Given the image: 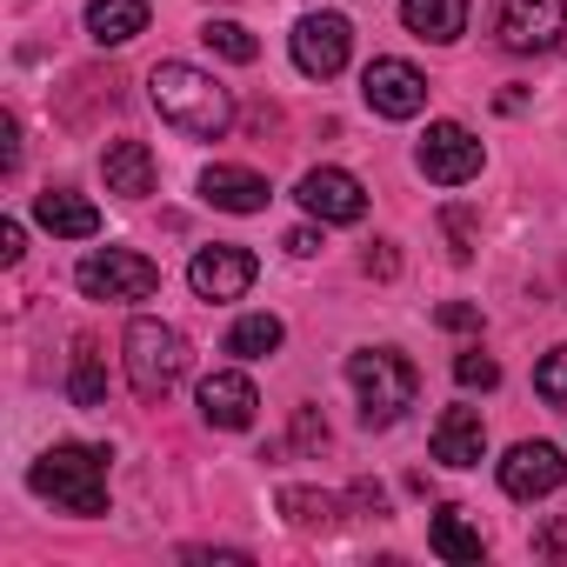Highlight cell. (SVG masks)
Instances as JSON below:
<instances>
[{"mask_svg": "<svg viewBox=\"0 0 567 567\" xmlns=\"http://www.w3.org/2000/svg\"><path fill=\"white\" fill-rule=\"evenodd\" d=\"M254 274H260V260H254L247 247L214 240V247H200V254L187 260V288H194L200 301H240V295L254 288Z\"/></svg>", "mask_w": 567, "mask_h": 567, "instance_id": "obj_9", "label": "cell"}, {"mask_svg": "<svg viewBox=\"0 0 567 567\" xmlns=\"http://www.w3.org/2000/svg\"><path fill=\"white\" fill-rule=\"evenodd\" d=\"M74 288L87 301H147L161 288V267L147 254H134V247H101V254H87L74 267Z\"/></svg>", "mask_w": 567, "mask_h": 567, "instance_id": "obj_5", "label": "cell"}, {"mask_svg": "<svg viewBox=\"0 0 567 567\" xmlns=\"http://www.w3.org/2000/svg\"><path fill=\"white\" fill-rule=\"evenodd\" d=\"M295 194H301V207H308L315 220H328V227H354V220L368 214V187H361L348 167H308Z\"/></svg>", "mask_w": 567, "mask_h": 567, "instance_id": "obj_11", "label": "cell"}, {"mask_svg": "<svg viewBox=\"0 0 567 567\" xmlns=\"http://www.w3.org/2000/svg\"><path fill=\"white\" fill-rule=\"evenodd\" d=\"M487 454V427H481V408H447L434 421V461L441 467H481Z\"/></svg>", "mask_w": 567, "mask_h": 567, "instance_id": "obj_14", "label": "cell"}, {"mask_svg": "<svg viewBox=\"0 0 567 567\" xmlns=\"http://www.w3.org/2000/svg\"><path fill=\"white\" fill-rule=\"evenodd\" d=\"M427 540H434V554H441V560H481V554H487L481 527H474L461 507H441V514H434V527H427Z\"/></svg>", "mask_w": 567, "mask_h": 567, "instance_id": "obj_20", "label": "cell"}, {"mask_svg": "<svg viewBox=\"0 0 567 567\" xmlns=\"http://www.w3.org/2000/svg\"><path fill=\"white\" fill-rule=\"evenodd\" d=\"M295 441L301 447H328V421H315V408H301L295 414Z\"/></svg>", "mask_w": 567, "mask_h": 567, "instance_id": "obj_30", "label": "cell"}, {"mask_svg": "<svg viewBox=\"0 0 567 567\" xmlns=\"http://www.w3.org/2000/svg\"><path fill=\"white\" fill-rule=\"evenodd\" d=\"M280 514H288V527L315 534V527H328L341 507H334V494H321V487H280Z\"/></svg>", "mask_w": 567, "mask_h": 567, "instance_id": "obj_23", "label": "cell"}, {"mask_svg": "<svg viewBox=\"0 0 567 567\" xmlns=\"http://www.w3.org/2000/svg\"><path fill=\"white\" fill-rule=\"evenodd\" d=\"M28 254V234H21V220H0V267H14Z\"/></svg>", "mask_w": 567, "mask_h": 567, "instance_id": "obj_29", "label": "cell"}, {"mask_svg": "<svg viewBox=\"0 0 567 567\" xmlns=\"http://www.w3.org/2000/svg\"><path fill=\"white\" fill-rule=\"evenodd\" d=\"M28 487L41 501H54L61 514H107V454L101 447H81V441H61L48 447L34 467H28Z\"/></svg>", "mask_w": 567, "mask_h": 567, "instance_id": "obj_2", "label": "cell"}, {"mask_svg": "<svg viewBox=\"0 0 567 567\" xmlns=\"http://www.w3.org/2000/svg\"><path fill=\"white\" fill-rule=\"evenodd\" d=\"M394 267H401V260H394V247H388V240H381V247H368V274L394 280Z\"/></svg>", "mask_w": 567, "mask_h": 567, "instance_id": "obj_33", "label": "cell"}, {"mask_svg": "<svg viewBox=\"0 0 567 567\" xmlns=\"http://www.w3.org/2000/svg\"><path fill=\"white\" fill-rule=\"evenodd\" d=\"M101 174H107V194L147 200V194H154V154H147V141H107Z\"/></svg>", "mask_w": 567, "mask_h": 567, "instance_id": "obj_15", "label": "cell"}, {"mask_svg": "<svg viewBox=\"0 0 567 567\" xmlns=\"http://www.w3.org/2000/svg\"><path fill=\"white\" fill-rule=\"evenodd\" d=\"M200 41H207V48H214L220 61H234V68L260 61V41H254V34H247L240 21H207V28H200Z\"/></svg>", "mask_w": 567, "mask_h": 567, "instance_id": "obj_24", "label": "cell"}, {"mask_svg": "<svg viewBox=\"0 0 567 567\" xmlns=\"http://www.w3.org/2000/svg\"><path fill=\"white\" fill-rule=\"evenodd\" d=\"M21 167V127H14V114H0V174H14Z\"/></svg>", "mask_w": 567, "mask_h": 567, "instance_id": "obj_27", "label": "cell"}, {"mask_svg": "<svg viewBox=\"0 0 567 567\" xmlns=\"http://www.w3.org/2000/svg\"><path fill=\"white\" fill-rule=\"evenodd\" d=\"M348 381H354V394H361V421H368V427H394V421L414 408V394H421L414 361L394 354V348H361V354H348Z\"/></svg>", "mask_w": 567, "mask_h": 567, "instance_id": "obj_3", "label": "cell"}, {"mask_svg": "<svg viewBox=\"0 0 567 567\" xmlns=\"http://www.w3.org/2000/svg\"><path fill=\"white\" fill-rule=\"evenodd\" d=\"M254 408H260V394H254V381H247V374L220 368V374H207V381H200V421H207V427L240 434V427H254Z\"/></svg>", "mask_w": 567, "mask_h": 567, "instance_id": "obj_13", "label": "cell"}, {"mask_svg": "<svg viewBox=\"0 0 567 567\" xmlns=\"http://www.w3.org/2000/svg\"><path fill=\"white\" fill-rule=\"evenodd\" d=\"M354 54V28L341 14H301L295 21V68L308 81H334Z\"/></svg>", "mask_w": 567, "mask_h": 567, "instance_id": "obj_10", "label": "cell"}, {"mask_svg": "<svg viewBox=\"0 0 567 567\" xmlns=\"http://www.w3.org/2000/svg\"><path fill=\"white\" fill-rule=\"evenodd\" d=\"M447 240H454V260H467V254H474V247H467V214H461V207L447 214Z\"/></svg>", "mask_w": 567, "mask_h": 567, "instance_id": "obj_32", "label": "cell"}, {"mask_svg": "<svg viewBox=\"0 0 567 567\" xmlns=\"http://www.w3.org/2000/svg\"><path fill=\"white\" fill-rule=\"evenodd\" d=\"M200 200L220 214H260L267 207V181L254 167H207L200 174Z\"/></svg>", "mask_w": 567, "mask_h": 567, "instance_id": "obj_16", "label": "cell"}, {"mask_svg": "<svg viewBox=\"0 0 567 567\" xmlns=\"http://www.w3.org/2000/svg\"><path fill=\"white\" fill-rule=\"evenodd\" d=\"M534 388H540V401H547V408H560V414H567V348H554V354L534 368Z\"/></svg>", "mask_w": 567, "mask_h": 567, "instance_id": "obj_25", "label": "cell"}, {"mask_svg": "<svg viewBox=\"0 0 567 567\" xmlns=\"http://www.w3.org/2000/svg\"><path fill=\"white\" fill-rule=\"evenodd\" d=\"M280 247H288L295 260H308V254H321V234H315V227H295L288 240H280Z\"/></svg>", "mask_w": 567, "mask_h": 567, "instance_id": "obj_31", "label": "cell"}, {"mask_svg": "<svg viewBox=\"0 0 567 567\" xmlns=\"http://www.w3.org/2000/svg\"><path fill=\"white\" fill-rule=\"evenodd\" d=\"M454 381H461V388H481V394H487V388H501V368H494V361H487L481 348H467V354H454Z\"/></svg>", "mask_w": 567, "mask_h": 567, "instance_id": "obj_26", "label": "cell"}, {"mask_svg": "<svg viewBox=\"0 0 567 567\" xmlns=\"http://www.w3.org/2000/svg\"><path fill=\"white\" fill-rule=\"evenodd\" d=\"M401 21H408L414 41L447 48V41L467 34V0H401Z\"/></svg>", "mask_w": 567, "mask_h": 567, "instance_id": "obj_18", "label": "cell"}, {"mask_svg": "<svg viewBox=\"0 0 567 567\" xmlns=\"http://www.w3.org/2000/svg\"><path fill=\"white\" fill-rule=\"evenodd\" d=\"M87 34L101 48H127L134 34H147V0H87Z\"/></svg>", "mask_w": 567, "mask_h": 567, "instance_id": "obj_19", "label": "cell"}, {"mask_svg": "<svg viewBox=\"0 0 567 567\" xmlns=\"http://www.w3.org/2000/svg\"><path fill=\"white\" fill-rule=\"evenodd\" d=\"M280 341H288V328H280L274 315H240L227 328V354H240V361H267Z\"/></svg>", "mask_w": 567, "mask_h": 567, "instance_id": "obj_21", "label": "cell"}, {"mask_svg": "<svg viewBox=\"0 0 567 567\" xmlns=\"http://www.w3.org/2000/svg\"><path fill=\"white\" fill-rule=\"evenodd\" d=\"M567 34V0H501V14H494V41L507 54H547L560 48Z\"/></svg>", "mask_w": 567, "mask_h": 567, "instance_id": "obj_6", "label": "cell"}, {"mask_svg": "<svg viewBox=\"0 0 567 567\" xmlns=\"http://www.w3.org/2000/svg\"><path fill=\"white\" fill-rule=\"evenodd\" d=\"M34 220H41L48 234H61V240H94V234H101V207H94L87 194H68V187H48V194L34 200Z\"/></svg>", "mask_w": 567, "mask_h": 567, "instance_id": "obj_17", "label": "cell"}, {"mask_svg": "<svg viewBox=\"0 0 567 567\" xmlns=\"http://www.w3.org/2000/svg\"><path fill=\"white\" fill-rule=\"evenodd\" d=\"M68 401H74V408H101V401H107V368H101V348H94V341H74Z\"/></svg>", "mask_w": 567, "mask_h": 567, "instance_id": "obj_22", "label": "cell"}, {"mask_svg": "<svg viewBox=\"0 0 567 567\" xmlns=\"http://www.w3.org/2000/svg\"><path fill=\"white\" fill-rule=\"evenodd\" d=\"M434 321H441V328H454V334H474V328H481V308H467V301H447Z\"/></svg>", "mask_w": 567, "mask_h": 567, "instance_id": "obj_28", "label": "cell"}, {"mask_svg": "<svg viewBox=\"0 0 567 567\" xmlns=\"http://www.w3.org/2000/svg\"><path fill=\"white\" fill-rule=\"evenodd\" d=\"M560 481H567V461H560L554 441H514L507 461H501V487L514 501H547Z\"/></svg>", "mask_w": 567, "mask_h": 567, "instance_id": "obj_12", "label": "cell"}, {"mask_svg": "<svg viewBox=\"0 0 567 567\" xmlns=\"http://www.w3.org/2000/svg\"><path fill=\"white\" fill-rule=\"evenodd\" d=\"M481 141L461 127V121H434L427 134H421V147H414V167L434 181V187H467L474 174H481Z\"/></svg>", "mask_w": 567, "mask_h": 567, "instance_id": "obj_7", "label": "cell"}, {"mask_svg": "<svg viewBox=\"0 0 567 567\" xmlns=\"http://www.w3.org/2000/svg\"><path fill=\"white\" fill-rule=\"evenodd\" d=\"M361 101H368L381 121H414V114L427 107V74H421L414 61L381 54V61H368V74H361Z\"/></svg>", "mask_w": 567, "mask_h": 567, "instance_id": "obj_8", "label": "cell"}, {"mask_svg": "<svg viewBox=\"0 0 567 567\" xmlns=\"http://www.w3.org/2000/svg\"><path fill=\"white\" fill-rule=\"evenodd\" d=\"M121 361H127V388H134L141 401H167V394L181 388V374H187V341H181V328L141 315V321H127Z\"/></svg>", "mask_w": 567, "mask_h": 567, "instance_id": "obj_4", "label": "cell"}, {"mask_svg": "<svg viewBox=\"0 0 567 567\" xmlns=\"http://www.w3.org/2000/svg\"><path fill=\"white\" fill-rule=\"evenodd\" d=\"M147 94L161 107L167 127H181L187 141H220L234 127V94L207 74V68H187V61H161L147 74Z\"/></svg>", "mask_w": 567, "mask_h": 567, "instance_id": "obj_1", "label": "cell"}]
</instances>
